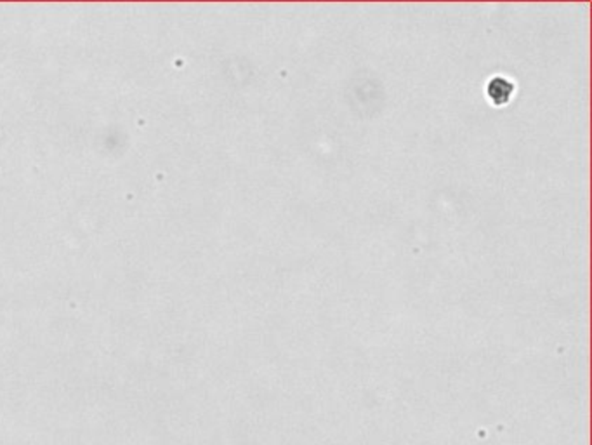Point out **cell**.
I'll return each mask as SVG.
<instances>
[{
	"instance_id": "1",
	"label": "cell",
	"mask_w": 592,
	"mask_h": 445,
	"mask_svg": "<svg viewBox=\"0 0 592 445\" xmlns=\"http://www.w3.org/2000/svg\"><path fill=\"white\" fill-rule=\"evenodd\" d=\"M512 93H514V86H512L511 80L502 79V77H497L492 79L488 84V96L490 99L495 104H503L511 99Z\"/></svg>"
}]
</instances>
